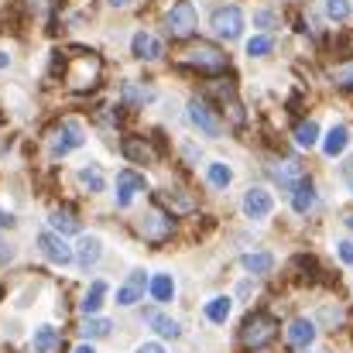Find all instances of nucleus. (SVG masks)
<instances>
[{
  "label": "nucleus",
  "mask_w": 353,
  "mask_h": 353,
  "mask_svg": "<svg viewBox=\"0 0 353 353\" xmlns=\"http://www.w3.org/2000/svg\"><path fill=\"white\" fill-rule=\"evenodd\" d=\"M86 144V127L76 117H62L48 130V154L52 158H65L69 151H79Z\"/></svg>",
  "instance_id": "f257e3e1"
},
{
  "label": "nucleus",
  "mask_w": 353,
  "mask_h": 353,
  "mask_svg": "<svg viewBox=\"0 0 353 353\" xmlns=\"http://www.w3.org/2000/svg\"><path fill=\"white\" fill-rule=\"evenodd\" d=\"M100 72H103V65H100V59H97L93 52H76V55H72V62L65 65L62 79H65V86H69V90L86 93V90H93V86L100 83Z\"/></svg>",
  "instance_id": "f03ea898"
},
{
  "label": "nucleus",
  "mask_w": 353,
  "mask_h": 353,
  "mask_svg": "<svg viewBox=\"0 0 353 353\" xmlns=\"http://www.w3.org/2000/svg\"><path fill=\"white\" fill-rule=\"evenodd\" d=\"M278 333V323L271 312H250L243 323H240V347L243 350H261L274 340Z\"/></svg>",
  "instance_id": "7ed1b4c3"
},
{
  "label": "nucleus",
  "mask_w": 353,
  "mask_h": 353,
  "mask_svg": "<svg viewBox=\"0 0 353 353\" xmlns=\"http://www.w3.org/2000/svg\"><path fill=\"white\" fill-rule=\"evenodd\" d=\"M182 65L199 69V72H223V69H227V55H223L216 45L196 41V45H185V48H182Z\"/></svg>",
  "instance_id": "20e7f679"
},
{
  "label": "nucleus",
  "mask_w": 353,
  "mask_h": 353,
  "mask_svg": "<svg viewBox=\"0 0 353 353\" xmlns=\"http://www.w3.org/2000/svg\"><path fill=\"white\" fill-rule=\"evenodd\" d=\"M137 234L144 236V240H151V243H161V240H168V236L175 234V223H172L168 210L154 206V210H148V213L137 220Z\"/></svg>",
  "instance_id": "39448f33"
},
{
  "label": "nucleus",
  "mask_w": 353,
  "mask_h": 353,
  "mask_svg": "<svg viewBox=\"0 0 353 353\" xmlns=\"http://www.w3.org/2000/svg\"><path fill=\"white\" fill-rule=\"evenodd\" d=\"M196 24H199V14L189 0H179L168 14H165V28L175 34V38H192L196 34Z\"/></svg>",
  "instance_id": "423d86ee"
},
{
  "label": "nucleus",
  "mask_w": 353,
  "mask_h": 353,
  "mask_svg": "<svg viewBox=\"0 0 353 353\" xmlns=\"http://www.w3.org/2000/svg\"><path fill=\"white\" fill-rule=\"evenodd\" d=\"M213 34L223 41H234L243 34V10L240 7H220L213 10Z\"/></svg>",
  "instance_id": "0eeeda50"
},
{
  "label": "nucleus",
  "mask_w": 353,
  "mask_h": 353,
  "mask_svg": "<svg viewBox=\"0 0 353 353\" xmlns=\"http://www.w3.org/2000/svg\"><path fill=\"white\" fill-rule=\"evenodd\" d=\"M185 117H189V123H192L199 134H206V137H216V134H220V117H216V110H213L206 100H189Z\"/></svg>",
  "instance_id": "6e6552de"
},
{
  "label": "nucleus",
  "mask_w": 353,
  "mask_h": 353,
  "mask_svg": "<svg viewBox=\"0 0 353 353\" xmlns=\"http://www.w3.org/2000/svg\"><path fill=\"white\" fill-rule=\"evenodd\" d=\"M240 210H243V216H247V220H264V216H271V210H274V196H271L268 189L254 185V189H247V192H243Z\"/></svg>",
  "instance_id": "1a4fd4ad"
},
{
  "label": "nucleus",
  "mask_w": 353,
  "mask_h": 353,
  "mask_svg": "<svg viewBox=\"0 0 353 353\" xmlns=\"http://www.w3.org/2000/svg\"><path fill=\"white\" fill-rule=\"evenodd\" d=\"M144 192V175L141 172H120L117 175V206L120 210H127V206H134V199Z\"/></svg>",
  "instance_id": "9d476101"
},
{
  "label": "nucleus",
  "mask_w": 353,
  "mask_h": 353,
  "mask_svg": "<svg viewBox=\"0 0 353 353\" xmlns=\"http://www.w3.org/2000/svg\"><path fill=\"white\" fill-rule=\"evenodd\" d=\"M100 257H103V240L93 234L79 236V247H76V254H72V261L83 268V271H90V268H97L100 264Z\"/></svg>",
  "instance_id": "9b49d317"
},
{
  "label": "nucleus",
  "mask_w": 353,
  "mask_h": 353,
  "mask_svg": "<svg viewBox=\"0 0 353 353\" xmlns=\"http://www.w3.org/2000/svg\"><path fill=\"white\" fill-rule=\"evenodd\" d=\"M38 247H41V254H45L52 264H59V268L72 261V250H69V243H65V240H62L59 234H48V230H45V234L38 236Z\"/></svg>",
  "instance_id": "f8f14e48"
},
{
  "label": "nucleus",
  "mask_w": 353,
  "mask_h": 353,
  "mask_svg": "<svg viewBox=\"0 0 353 353\" xmlns=\"http://www.w3.org/2000/svg\"><path fill=\"white\" fill-rule=\"evenodd\" d=\"M123 154H127L134 165H154V161H158V151L148 144V137H137V134L123 137Z\"/></svg>",
  "instance_id": "ddd939ff"
},
{
  "label": "nucleus",
  "mask_w": 353,
  "mask_h": 353,
  "mask_svg": "<svg viewBox=\"0 0 353 353\" xmlns=\"http://www.w3.org/2000/svg\"><path fill=\"white\" fill-rule=\"evenodd\" d=\"M285 340H288V347H292V350H305V347L316 340V326H312L309 319H302V316H299V319H292V323H288Z\"/></svg>",
  "instance_id": "4468645a"
},
{
  "label": "nucleus",
  "mask_w": 353,
  "mask_h": 353,
  "mask_svg": "<svg viewBox=\"0 0 353 353\" xmlns=\"http://www.w3.org/2000/svg\"><path fill=\"white\" fill-rule=\"evenodd\" d=\"M144 288H148V274H144L141 268L130 271V278L120 285V292H117V305H134V302H141Z\"/></svg>",
  "instance_id": "2eb2a0df"
},
{
  "label": "nucleus",
  "mask_w": 353,
  "mask_h": 353,
  "mask_svg": "<svg viewBox=\"0 0 353 353\" xmlns=\"http://www.w3.org/2000/svg\"><path fill=\"white\" fill-rule=\"evenodd\" d=\"M31 350L34 353H59L62 350V330H55V326H38L34 330V336H31Z\"/></svg>",
  "instance_id": "dca6fc26"
},
{
  "label": "nucleus",
  "mask_w": 353,
  "mask_h": 353,
  "mask_svg": "<svg viewBox=\"0 0 353 353\" xmlns=\"http://www.w3.org/2000/svg\"><path fill=\"white\" fill-rule=\"evenodd\" d=\"M79 213L76 210H69V206H55L52 213H48V227L55 230V234H79Z\"/></svg>",
  "instance_id": "f3484780"
},
{
  "label": "nucleus",
  "mask_w": 353,
  "mask_h": 353,
  "mask_svg": "<svg viewBox=\"0 0 353 353\" xmlns=\"http://www.w3.org/2000/svg\"><path fill=\"white\" fill-rule=\"evenodd\" d=\"M107 292H110L107 281H93V285L86 288L83 302H79V312H83V316H97V312L103 309V302H107Z\"/></svg>",
  "instance_id": "a211bd4d"
},
{
  "label": "nucleus",
  "mask_w": 353,
  "mask_h": 353,
  "mask_svg": "<svg viewBox=\"0 0 353 353\" xmlns=\"http://www.w3.org/2000/svg\"><path fill=\"white\" fill-rule=\"evenodd\" d=\"M130 52L137 55V59H161V41L154 38V34H148V31H137L134 38H130Z\"/></svg>",
  "instance_id": "6ab92c4d"
},
{
  "label": "nucleus",
  "mask_w": 353,
  "mask_h": 353,
  "mask_svg": "<svg viewBox=\"0 0 353 353\" xmlns=\"http://www.w3.org/2000/svg\"><path fill=\"white\" fill-rule=\"evenodd\" d=\"M312 206H316V185L309 179H299L292 185V210L295 213H309Z\"/></svg>",
  "instance_id": "aec40b11"
},
{
  "label": "nucleus",
  "mask_w": 353,
  "mask_h": 353,
  "mask_svg": "<svg viewBox=\"0 0 353 353\" xmlns=\"http://www.w3.org/2000/svg\"><path fill=\"white\" fill-rule=\"evenodd\" d=\"M76 182H79V189H86V192H103V189H107V175H103L100 165H83V168L76 172Z\"/></svg>",
  "instance_id": "412c9836"
},
{
  "label": "nucleus",
  "mask_w": 353,
  "mask_h": 353,
  "mask_svg": "<svg viewBox=\"0 0 353 353\" xmlns=\"http://www.w3.org/2000/svg\"><path fill=\"white\" fill-rule=\"evenodd\" d=\"M120 97H123V103L127 107H148L151 100H154V90L151 86H144V83H123V90H120Z\"/></svg>",
  "instance_id": "4be33fe9"
},
{
  "label": "nucleus",
  "mask_w": 353,
  "mask_h": 353,
  "mask_svg": "<svg viewBox=\"0 0 353 353\" xmlns=\"http://www.w3.org/2000/svg\"><path fill=\"white\" fill-rule=\"evenodd\" d=\"M240 268H243L247 274H268V271L274 268V257H271L268 250H254V254H243V257H240Z\"/></svg>",
  "instance_id": "5701e85b"
},
{
  "label": "nucleus",
  "mask_w": 353,
  "mask_h": 353,
  "mask_svg": "<svg viewBox=\"0 0 353 353\" xmlns=\"http://www.w3.org/2000/svg\"><path fill=\"white\" fill-rule=\"evenodd\" d=\"M148 292H151V299H154V302H161V305H165V302H172V299H175V281H172V274H165V271H161V274H154V278L148 281Z\"/></svg>",
  "instance_id": "b1692460"
},
{
  "label": "nucleus",
  "mask_w": 353,
  "mask_h": 353,
  "mask_svg": "<svg viewBox=\"0 0 353 353\" xmlns=\"http://www.w3.org/2000/svg\"><path fill=\"white\" fill-rule=\"evenodd\" d=\"M299 179H302V161L285 158V161H278V165H274V182H278V185H288V189H292Z\"/></svg>",
  "instance_id": "393cba45"
},
{
  "label": "nucleus",
  "mask_w": 353,
  "mask_h": 353,
  "mask_svg": "<svg viewBox=\"0 0 353 353\" xmlns=\"http://www.w3.org/2000/svg\"><path fill=\"white\" fill-rule=\"evenodd\" d=\"M148 323H151V330H154L161 340H179V333H182V326H179L172 316H165V312H151Z\"/></svg>",
  "instance_id": "a878e982"
},
{
  "label": "nucleus",
  "mask_w": 353,
  "mask_h": 353,
  "mask_svg": "<svg viewBox=\"0 0 353 353\" xmlns=\"http://www.w3.org/2000/svg\"><path fill=\"white\" fill-rule=\"evenodd\" d=\"M206 182H210L213 189H227V185L234 182L230 165H227V161H210V165H206Z\"/></svg>",
  "instance_id": "bb28decb"
},
{
  "label": "nucleus",
  "mask_w": 353,
  "mask_h": 353,
  "mask_svg": "<svg viewBox=\"0 0 353 353\" xmlns=\"http://www.w3.org/2000/svg\"><path fill=\"white\" fill-rule=\"evenodd\" d=\"M230 305H234V302H230L227 295H216V299H210V302H206V309H203L206 323H216V326H220V323H227V316H230Z\"/></svg>",
  "instance_id": "cd10ccee"
},
{
  "label": "nucleus",
  "mask_w": 353,
  "mask_h": 353,
  "mask_svg": "<svg viewBox=\"0 0 353 353\" xmlns=\"http://www.w3.org/2000/svg\"><path fill=\"white\" fill-rule=\"evenodd\" d=\"M347 144H350L347 127H333V130L326 134V141H323V151H326L330 158H336V154H343V151H347Z\"/></svg>",
  "instance_id": "c85d7f7f"
},
{
  "label": "nucleus",
  "mask_w": 353,
  "mask_h": 353,
  "mask_svg": "<svg viewBox=\"0 0 353 353\" xmlns=\"http://www.w3.org/2000/svg\"><path fill=\"white\" fill-rule=\"evenodd\" d=\"M154 206H172L175 213H189L192 210V199H185V196H179V189H172V192H158V203Z\"/></svg>",
  "instance_id": "c756f323"
},
{
  "label": "nucleus",
  "mask_w": 353,
  "mask_h": 353,
  "mask_svg": "<svg viewBox=\"0 0 353 353\" xmlns=\"http://www.w3.org/2000/svg\"><path fill=\"white\" fill-rule=\"evenodd\" d=\"M316 137H319V123H316V120H302V123L295 127V144H299V148H312Z\"/></svg>",
  "instance_id": "7c9ffc66"
},
{
  "label": "nucleus",
  "mask_w": 353,
  "mask_h": 353,
  "mask_svg": "<svg viewBox=\"0 0 353 353\" xmlns=\"http://www.w3.org/2000/svg\"><path fill=\"white\" fill-rule=\"evenodd\" d=\"M110 330H114V323H110V319H86V323L79 326V333H83L86 340H100V336H110Z\"/></svg>",
  "instance_id": "2f4dec72"
},
{
  "label": "nucleus",
  "mask_w": 353,
  "mask_h": 353,
  "mask_svg": "<svg viewBox=\"0 0 353 353\" xmlns=\"http://www.w3.org/2000/svg\"><path fill=\"white\" fill-rule=\"evenodd\" d=\"M271 48H274V41H271L268 34H257V38H250V41H247V55H254V59L271 55Z\"/></svg>",
  "instance_id": "473e14b6"
},
{
  "label": "nucleus",
  "mask_w": 353,
  "mask_h": 353,
  "mask_svg": "<svg viewBox=\"0 0 353 353\" xmlns=\"http://www.w3.org/2000/svg\"><path fill=\"white\" fill-rule=\"evenodd\" d=\"M326 14L333 21H347L350 17V0H326Z\"/></svg>",
  "instance_id": "72a5a7b5"
},
{
  "label": "nucleus",
  "mask_w": 353,
  "mask_h": 353,
  "mask_svg": "<svg viewBox=\"0 0 353 353\" xmlns=\"http://www.w3.org/2000/svg\"><path fill=\"white\" fill-rule=\"evenodd\" d=\"M254 21H257V28H274V24H278L274 10H257V14H254Z\"/></svg>",
  "instance_id": "f704fd0d"
},
{
  "label": "nucleus",
  "mask_w": 353,
  "mask_h": 353,
  "mask_svg": "<svg viewBox=\"0 0 353 353\" xmlns=\"http://www.w3.org/2000/svg\"><path fill=\"white\" fill-rule=\"evenodd\" d=\"M336 254H340V261H343V264H353V243L350 240L336 243Z\"/></svg>",
  "instance_id": "c9c22d12"
},
{
  "label": "nucleus",
  "mask_w": 353,
  "mask_h": 353,
  "mask_svg": "<svg viewBox=\"0 0 353 353\" xmlns=\"http://www.w3.org/2000/svg\"><path fill=\"white\" fill-rule=\"evenodd\" d=\"M336 79H340L343 86H353V62H350V65H343V69L336 72Z\"/></svg>",
  "instance_id": "e433bc0d"
},
{
  "label": "nucleus",
  "mask_w": 353,
  "mask_h": 353,
  "mask_svg": "<svg viewBox=\"0 0 353 353\" xmlns=\"http://www.w3.org/2000/svg\"><path fill=\"white\" fill-rule=\"evenodd\" d=\"M137 353H168V350H165L161 343H141V347H137Z\"/></svg>",
  "instance_id": "4c0bfd02"
},
{
  "label": "nucleus",
  "mask_w": 353,
  "mask_h": 353,
  "mask_svg": "<svg viewBox=\"0 0 353 353\" xmlns=\"http://www.w3.org/2000/svg\"><path fill=\"white\" fill-rule=\"evenodd\" d=\"M343 182H347V189L353 192V161L350 165H343Z\"/></svg>",
  "instance_id": "58836bf2"
},
{
  "label": "nucleus",
  "mask_w": 353,
  "mask_h": 353,
  "mask_svg": "<svg viewBox=\"0 0 353 353\" xmlns=\"http://www.w3.org/2000/svg\"><path fill=\"white\" fill-rule=\"evenodd\" d=\"M3 261H10V247H7V243H0V264H3Z\"/></svg>",
  "instance_id": "ea45409f"
},
{
  "label": "nucleus",
  "mask_w": 353,
  "mask_h": 353,
  "mask_svg": "<svg viewBox=\"0 0 353 353\" xmlns=\"http://www.w3.org/2000/svg\"><path fill=\"white\" fill-rule=\"evenodd\" d=\"M72 353H97V350H93L90 343H79V347H76V350H72Z\"/></svg>",
  "instance_id": "a19ab883"
},
{
  "label": "nucleus",
  "mask_w": 353,
  "mask_h": 353,
  "mask_svg": "<svg viewBox=\"0 0 353 353\" xmlns=\"http://www.w3.org/2000/svg\"><path fill=\"white\" fill-rule=\"evenodd\" d=\"M3 227H10V216H7V213L0 210V230H3Z\"/></svg>",
  "instance_id": "79ce46f5"
},
{
  "label": "nucleus",
  "mask_w": 353,
  "mask_h": 353,
  "mask_svg": "<svg viewBox=\"0 0 353 353\" xmlns=\"http://www.w3.org/2000/svg\"><path fill=\"white\" fill-rule=\"evenodd\" d=\"M7 65H10V55H7V52H0V69H7Z\"/></svg>",
  "instance_id": "37998d69"
},
{
  "label": "nucleus",
  "mask_w": 353,
  "mask_h": 353,
  "mask_svg": "<svg viewBox=\"0 0 353 353\" xmlns=\"http://www.w3.org/2000/svg\"><path fill=\"white\" fill-rule=\"evenodd\" d=\"M107 3H110V7H127L130 0H107Z\"/></svg>",
  "instance_id": "c03bdc74"
},
{
  "label": "nucleus",
  "mask_w": 353,
  "mask_h": 353,
  "mask_svg": "<svg viewBox=\"0 0 353 353\" xmlns=\"http://www.w3.org/2000/svg\"><path fill=\"white\" fill-rule=\"evenodd\" d=\"M347 227H350V230H353V216H347Z\"/></svg>",
  "instance_id": "a18cd8bd"
}]
</instances>
